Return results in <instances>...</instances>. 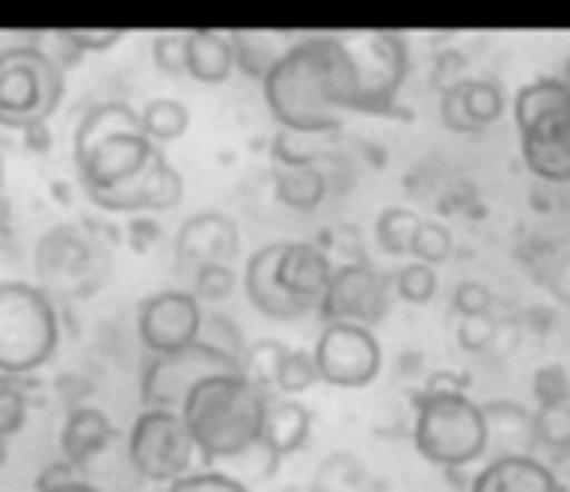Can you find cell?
<instances>
[{
	"label": "cell",
	"instance_id": "obj_1",
	"mask_svg": "<svg viewBox=\"0 0 570 492\" xmlns=\"http://www.w3.org/2000/svg\"><path fill=\"white\" fill-rule=\"evenodd\" d=\"M262 98L282 134H336L352 114V71L336 32L297 36L262 79Z\"/></svg>",
	"mask_w": 570,
	"mask_h": 492
},
{
	"label": "cell",
	"instance_id": "obj_2",
	"mask_svg": "<svg viewBox=\"0 0 570 492\" xmlns=\"http://www.w3.org/2000/svg\"><path fill=\"white\" fill-rule=\"evenodd\" d=\"M269 395L254 387L243 372H223L204 380L180 406V419L191 434L199 461H238L262 445Z\"/></svg>",
	"mask_w": 570,
	"mask_h": 492
},
{
	"label": "cell",
	"instance_id": "obj_3",
	"mask_svg": "<svg viewBox=\"0 0 570 492\" xmlns=\"http://www.w3.org/2000/svg\"><path fill=\"white\" fill-rule=\"evenodd\" d=\"M414 450L422 461L458 473L489 453V426H484L481 403L469 395H414V422H411Z\"/></svg>",
	"mask_w": 570,
	"mask_h": 492
},
{
	"label": "cell",
	"instance_id": "obj_4",
	"mask_svg": "<svg viewBox=\"0 0 570 492\" xmlns=\"http://www.w3.org/2000/svg\"><path fill=\"white\" fill-rule=\"evenodd\" d=\"M59 348V309L36 282H0V375L40 372Z\"/></svg>",
	"mask_w": 570,
	"mask_h": 492
},
{
	"label": "cell",
	"instance_id": "obj_5",
	"mask_svg": "<svg viewBox=\"0 0 570 492\" xmlns=\"http://www.w3.org/2000/svg\"><path fill=\"white\" fill-rule=\"evenodd\" d=\"M63 63L36 40L0 48V126L4 129L24 134V129L48 126L63 102Z\"/></svg>",
	"mask_w": 570,
	"mask_h": 492
},
{
	"label": "cell",
	"instance_id": "obj_6",
	"mask_svg": "<svg viewBox=\"0 0 570 492\" xmlns=\"http://www.w3.org/2000/svg\"><path fill=\"white\" fill-rule=\"evenodd\" d=\"M352 71V114H391L399 102L406 75H411V48L399 32L364 28V32H336Z\"/></svg>",
	"mask_w": 570,
	"mask_h": 492
},
{
	"label": "cell",
	"instance_id": "obj_7",
	"mask_svg": "<svg viewBox=\"0 0 570 492\" xmlns=\"http://www.w3.org/2000/svg\"><path fill=\"white\" fill-rule=\"evenodd\" d=\"M196 445L184 426L180 411H157V406H141V414L134 419L126 434V461L134 465V473L141 481L153 484H173L180 476L191 473L196 461Z\"/></svg>",
	"mask_w": 570,
	"mask_h": 492
},
{
	"label": "cell",
	"instance_id": "obj_8",
	"mask_svg": "<svg viewBox=\"0 0 570 492\" xmlns=\"http://www.w3.org/2000/svg\"><path fill=\"white\" fill-rule=\"evenodd\" d=\"M223 372H238V364L215 344L196 341L191 348L173 352V356H149V364L141 372V398L145 406H157V411H180L184 398L199 383Z\"/></svg>",
	"mask_w": 570,
	"mask_h": 492
},
{
	"label": "cell",
	"instance_id": "obj_9",
	"mask_svg": "<svg viewBox=\"0 0 570 492\" xmlns=\"http://www.w3.org/2000/svg\"><path fill=\"white\" fill-rule=\"evenodd\" d=\"M313 360H317L321 383H333L344 391H360L375 383L383 372V344L375 328L364 325H325L313 344Z\"/></svg>",
	"mask_w": 570,
	"mask_h": 492
},
{
	"label": "cell",
	"instance_id": "obj_10",
	"mask_svg": "<svg viewBox=\"0 0 570 492\" xmlns=\"http://www.w3.org/2000/svg\"><path fill=\"white\" fill-rule=\"evenodd\" d=\"M137 336L149 356H173L204 336V305L191 289H160L137 309Z\"/></svg>",
	"mask_w": 570,
	"mask_h": 492
},
{
	"label": "cell",
	"instance_id": "obj_11",
	"mask_svg": "<svg viewBox=\"0 0 570 492\" xmlns=\"http://www.w3.org/2000/svg\"><path fill=\"white\" fill-rule=\"evenodd\" d=\"M387 289H391V278L364 263H336L333 270V282H328L325 297H321L317 313L325 325H364L372 328L375 321L387 313Z\"/></svg>",
	"mask_w": 570,
	"mask_h": 492
},
{
	"label": "cell",
	"instance_id": "obj_12",
	"mask_svg": "<svg viewBox=\"0 0 570 492\" xmlns=\"http://www.w3.org/2000/svg\"><path fill=\"white\" fill-rule=\"evenodd\" d=\"M180 199H184V176L176 173V165L165 157V149L153 152V160L134 180L118 184V188H110V191H90V204L95 207L114 211V215H129V219L173 211Z\"/></svg>",
	"mask_w": 570,
	"mask_h": 492
},
{
	"label": "cell",
	"instance_id": "obj_13",
	"mask_svg": "<svg viewBox=\"0 0 570 492\" xmlns=\"http://www.w3.org/2000/svg\"><path fill=\"white\" fill-rule=\"evenodd\" d=\"M153 152H157V145L141 129H129V134H114L106 141H98L95 149H87L82 157H75V173H79L87 196L90 191H110L118 184L134 180L153 160Z\"/></svg>",
	"mask_w": 570,
	"mask_h": 492
},
{
	"label": "cell",
	"instance_id": "obj_14",
	"mask_svg": "<svg viewBox=\"0 0 570 492\" xmlns=\"http://www.w3.org/2000/svg\"><path fill=\"white\" fill-rule=\"evenodd\" d=\"M520 134V157L535 180L551 184V188H567L570 184V106L547 114V118L531 121Z\"/></svg>",
	"mask_w": 570,
	"mask_h": 492
},
{
	"label": "cell",
	"instance_id": "obj_15",
	"mask_svg": "<svg viewBox=\"0 0 570 492\" xmlns=\"http://www.w3.org/2000/svg\"><path fill=\"white\" fill-rule=\"evenodd\" d=\"M176 258L188 274L204 266H230L238 258V223L223 211H196L176 230Z\"/></svg>",
	"mask_w": 570,
	"mask_h": 492
},
{
	"label": "cell",
	"instance_id": "obj_16",
	"mask_svg": "<svg viewBox=\"0 0 570 492\" xmlns=\"http://www.w3.org/2000/svg\"><path fill=\"white\" fill-rule=\"evenodd\" d=\"M438 114L453 134H484L504 118V90L497 79H453L442 90Z\"/></svg>",
	"mask_w": 570,
	"mask_h": 492
},
{
	"label": "cell",
	"instance_id": "obj_17",
	"mask_svg": "<svg viewBox=\"0 0 570 492\" xmlns=\"http://www.w3.org/2000/svg\"><path fill=\"white\" fill-rule=\"evenodd\" d=\"M336 258H328V250L313 238H297V243H282V258H277V278L282 289L294 302H302L305 309H317L325 297L328 282H333Z\"/></svg>",
	"mask_w": 570,
	"mask_h": 492
},
{
	"label": "cell",
	"instance_id": "obj_18",
	"mask_svg": "<svg viewBox=\"0 0 570 492\" xmlns=\"http://www.w3.org/2000/svg\"><path fill=\"white\" fill-rule=\"evenodd\" d=\"M277 258H282V243H266L258 246L243 266V294L262 317L269 321H297L305 317V305L294 302V297L282 289V278H277Z\"/></svg>",
	"mask_w": 570,
	"mask_h": 492
},
{
	"label": "cell",
	"instance_id": "obj_19",
	"mask_svg": "<svg viewBox=\"0 0 570 492\" xmlns=\"http://www.w3.org/2000/svg\"><path fill=\"white\" fill-rule=\"evenodd\" d=\"M114 437H118V426L110 422V414H106L102 406L79 403L63 414V426H59V457L87 476V469L110 450Z\"/></svg>",
	"mask_w": 570,
	"mask_h": 492
},
{
	"label": "cell",
	"instance_id": "obj_20",
	"mask_svg": "<svg viewBox=\"0 0 570 492\" xmlns=\"http://www.w3.org/2000/svg\"><path fill=\"white\" fill-rule=\"evenodd\" d=\"M465 492H570L543 457H489L473 473Z\"/></svg>",
	"mask_w": 570,
	"mask_h": 492
},
{
	"label": "cell",
	"instance_id": "obj_21",
	"mask_svg": "<svg viewBox=\"0 0 570 492\" xmlns=\"http://www.w3.org/2000/svg\"><path fill=\"white\" fill-rule=\"evenodd\" d=\"M313 434V411L302 398H282L269 395L266 403V422H262V450L274 461L294 457Z\"/></svg>",
	"mask_w": 570,
	"mask_h": 492
},
{
	"label": "cell",
	"instance_id": "obj_22",
	"mask_svg": "<svg viewBox=\"0 0 570 492\" xmlns=\"http://www.w3.org/2000/svg\"><path fill=\"white\" fill-rule=\"evenodd\" d=\"M484 411V426H489V450H497L492 457H539L535 450V414L520 403H508V398H497V403H481Z\"/></svg>",
	"mask_w": 570,
	"mask_h": 492
},
{
	"label": "cell",
	"instance_id": "obj_23",
	"mask_svg": "<svg viewBox=\"0 0 570 492\" xmlns=\"http://www.w3.org/2000/svg\"><path fill=\"white\" fill-rule=\"evenodd\" d=\"M230 71H235V40H230V32H219V28L188 32V79L215 87V82H227Z\"/></svg>",
	"mask_w": 570,
	"mask_h": 492
},
{
	"label": "cell",
	"instance_id": "obj_24",
	"mask_svg": "<svg viewBox=\"0 0 570 492\" xmlns=\"http://www.w3.org/2000/svg\"><path fill=\"white\" fill-rule=\"evenodd\" d=\"M230 40H235V67L243 75H250V79H266L269 71H274L277 63H282V56L289 48H294L297 36L289 32H262V28H238V32H230Z\"/></svg>",
	"mask_w": 570,
	"mask_h": 492
},
{
	"label": "cell",
	"instance_id": "obj_25",
	"mask_svg": "<svg viewBox=\"0 0 570 492\" xmlns=\"http://www.w3.org/2000/svg\"><path fill=\"white\" fill-rule=\"evenodd\" d=\"M90 263V246L79 235V227H51L48 235L36 243V266H40L43 278H67V274L82 270Z\"/></svg>",
	"mask_w": 570,
	"mask_h": 492
},
{
	"label": "cell",
	"instance_id": "obj_26",
	"mask_svg": "<svg viewBox=\"0 0 570 492\" xmlns=\"http://www.w3.org/2000/svg\"><path fill=\"white\" fill-rule=\"evenodd\" d=\"M129 129H141V114L129 102H95L75 126V145L71 157H82L87 149H95L98 141L114 134H129Z\"/></svg>",
	"mask_w": 570,
	"mask_h": 492
},
{
	"label": "cell",
	"instance_id": "obj_27",
	"mask_svg": "<svg viewBox=\"0 0 570 492\" xmlns=\"http://www.w3.org/2000/svg\"><path fill=\"white\" fill-rule=\"evenodd\" d=\"M274 191H277V204H285L289 211H317L328 196V180L317 160H313V165L277 168Z\"/></svg>",
	"mask_w": 570,
	"mask_h": 492
},
{
	"label": "cell",
	"instance_id": "obj_28",
	"mask_svg": "<svg viewBox=\"0 0 570 492\" xmlns=\"http://www.w3.org/2000/svg\"><path fill=\"white\" fill-rule=\"evenodd\" d=\"M570 106V90L562 87L559 75H543V79H531L515 90L512 98V118H515V129H528L531 121L547 118V114L562 110Z\"/></svg>",
	"mask_w": 570,
	"mask_h": 492
},
{
	"label": "cell",
	"instance_id": "obj_29",
	"mask_svg": "<svg viewBox=\"0 0 570 492\" xmlns=\"http://www.w3.org/2000/svg\"><path fill=\"white\" fill-rule=\"evenodd\" d=\"M137 114H141V134L157 149H165L168 141H180L191 126V114L180 98H149Z\"/></svg>",
	"mask_w": 570,
	"mask_h": 492
},
{
	"label": "cell",
	"instance_id": "obj_30",
	"mask_svg": "<svg viewBox=\"0 0 570 492\" xmlns=\"http://www.w3.org/2000/svg\"><path fill=\"white\" fill-rule=\"evenodd\" d=\"M422 219L403 204H391L375 215V243H380L383 255L391 258H411V246H414V235H419Z\"/></svg>",
	"mask_w": 570,
	"mask_h": 492
},
{
	"label": "cell",
	"instance_id": "obj_31",
	"mask_svg": "<svg viewBox=\"0 0 570 492\" xmlns=\"http://www.w3.org/2000/svg\"><path fill=\"white\" fill-rule=\"evenodd\" d=\"M285 344L282 341H254L250 348H243V360H238V372L246 375V380L254 383V387H262L266 395H274V380H277V367H282L285 360Z\"/></svg>",
	"mask_w": 570,
	"mask_h": 492
},
{
	"label": "cell",
	"instance_id": "obj_32",
	"mask_svg": "<svg viewBox=\"0 0 570 492\" xmlns=\"http://www.w3.org/2000/svg\"><path fill=\"white\" fill-rule=\"evenodd\" d=\"M321 383L317 375V360H313V348H289L277 367V380H274V395L282 398H302L305 391Z\"/></svg>",
	"mask_w": 570,
	"mask_h": 492
},
{
	"label": "cell",
	"instance_id": "obj_33",
	"mask_svg": "<svg viewBox=\"0 0 570 492\" xmlns=\"http://www.w3.org/2000/svg\"><path fill=\"white\" fill-rule=\"evenodd\" d=\"M535 450L554 453V457L570 450V403L535 406Z\"/></svg>",
	"mask_w": 570,
	"mask_h": 492
},
{
	"label": "cell",
	"instance_id": "obj_34",
	"mask_svg": "<svg viewBox=\"0 0 570 492\" xmlns=\"http://www.w3.org/2000/svg\"><path fill=\"white\" fill-rule=\"evenodd\" d=\"M28 406H32V398H28L24 380H17V375H0V437H4V442L24 430Z\"/></svg>",
	"mask_w": 570,
	"mask_h": 492
},
{
	"label": "cell",
	"instance_id": "obj_35",
	"mask_svg": "<svg viewBox=\"0 0 570 492\" xmlns=\"http://www.w3.org/2000/svg\"><path fill=\"white\" fill-rule=\"evenodd\" d=\"M391 286L399 289V297H403L406 305H430L438 294V270L426 263H406L395 270V278H391Z\"/></svg>",
	"mask_w": 570,
	"mask_h": 492
},
{
	"label": "cell",
	"instance_id": "obj_36",
	"mask_svg": "<svg viewBox=\"0 0 570 492\" xmlns=\"http://www.w3.org/2000/svg\"><path fill=\"white\" fill-rule=\"evenodd\" d=\"M321 492H372V489H360L364 484V465L348 453H333L325 457V465L317 469V481Z\"/></svg>",
	"mask_w": 570,
	"mask_h": 492
},
{
	"label": "cell",
	"instance_id": "obj_37",
	"mask_svg": "<svg viewBox=\"0 0 570 492\" xmlns=\"http://www.w3.org/2000/svg\"><path fill=\"white\" fill-rule=\"evenodd\" d=\"M453 255V230L445 223H434V219H422L419 235H414V246H411V258L414 263H426V266H438Z\"/></svg>",
	"mask_w": 570,
	"mask_h": 492
},
{
	"label": "cell",
	"instance_id": "obj_38",
	"mask_svg": "<svg viewBox=\"0 0 570 492\" xmlns=\"http://www.w3.org/2000/svg\"><path fill=\"white\" fill-rule=\"evenodd\" d=\"M153 63L173 79L188 75V32H160L153 36Z\"/></svg>",
	"mask_w": 570,
	"mask_h": 492
},
{
	"label": "cell",
	"instance_id": "obj_39",
	"mask_svg": "<svg viewBox=\"0 0 570 492\" xmlns=\"http://www.w3.org/2000/svg\"><path fill=\"white\" fill-rule=\"evenodd\" d=\"M165 492H254V489L238 481V476L219 473V469H191L188 476L173 481Z\"/></svg>",
	"mask_w": 570,
	"mask_h": 492
},
{
	"label": "cell",
	"instance_id": "obj_40",
	"mask_svg": "<svg viewBox=\"0 0 570 492\" xmlns=\"http://www.w3.org/2000/svg\"><path fill=\"white\" fill-rule=\"evenodd\" d=\"M235 286H238V278H235V270H230V266H204V270L191 274V294H196L199 305H204V302H212V305L227 302Z\"/></svg>",
	"mask_w": 570,
	"mask_h": 492
},
{
	"label": "cell",
	"instance_id": "obj_41",
	"mask_svg": "<svg viewBox=\"0 0 570 492\" xmlns=\"http://www.w3.org/2000/svg\"><path fill=\"white\" fill-rule=\"evenodd\" d=\"M531 391H535V406H562L570 403V375L562 364H547L531 375Z\"/></svg>",
	"mask_w": 570,
	"mask_h": 492
},
{
	"label": "cell",
	"instance_id": "obj_42",
	"mask_svg": "<svg viewBox=\"0 0 570 492\" xmlns=\"http://www.w3.org/2000/svg\"><path fill=\"white\" fill-rule=\"evenodd\" d=\"M492 305H497V297H492V289L484 286V282H461V286L453 289V309H458V317H492Z\"/></svg>",
	"mask_w": 570,
	"mask_h": 492
},
{
	"label": "cell",
	"instance_id": "obj_43",
	"mask_svg": "<svg viewBox=\"0 0 570 492\" xmlns=\"http://www.w3.org/2000/svg\"><path fill=\"white\" fill-rule=\"evenodd\" d=\"M121 28H67V32H59V40L67 43L71 51H110L114 43H121Z\"/></svg>",
	"mask_w": 570,
	"mask_h": 492
},
{
	"label": "cell",
	"instance_id": "obj_44",
	"mask_svg": "<svg viewBox=\"0 0 570 492\" xmlns=\"http://www.w3.org/2000/svg\"><path fill=\"white\" fill-rule=\"evenodd\" d=\"M497 341V321L492 317H458V344L465 352H481Z\"/></svg>",
	"mask_w": 570,
	"mask_h": 492
},
{
	"label": "cell",
	"instance_id": "obj_45",
	"mask_svg": "<svg viewBox=\"0 0 570 492\" xmlns=\"http://www.w3.org/2000/svg\"><path fill=\"white\" fill-rule=\"evenodd\" d=\"M422 391H430V395H465V391H469V375L438 372V375H430Z\"/></svg>",
	"mask_w": 570,
	"mask_h": 492
},
{
	"label": "cell",
	"instance_id": "obj_46",
	"mask_svg": "<svg viewBox=\"0 0 570 492\" xmlns=\"http://www.w3.org/2000/svg\"><path fill=\"white\" fill-rule=\"evenodd\" d=\"M71 476H82L75 465H67L63 457L59 461H51V465H43L40 469V476H36V492H48V489H56V484H63V481H71Z\"/></svg>",
	"mask_w": 570,
	"mask_h": 492
},
{
	"label": "cell",
	"instance_id": "obj_47",
	"mask_svg": "<svg viewBox=\"0 0 570 492\" xmlns=\"http://www.w3.org/2000/svg\"><path fill=\"white\" fill-rule=\"evenodd\" d=\"M551 282H554V289H559V294H567L570 297V246H562V255L554 258L551 263Z\"/></svg>",
	"mask_w": 570,
	"mask_h": 492
},
{
	"label": "cell",
	"instance_id": "obj_48",
	"mask_svg": "<svg viewBox=\"0 0 570 492\" xmlns=\"http://www.w3.org/2000/svg\"><path fill=\"white\" fill-rule=\"evenodd\" d=\"M153 235H157V230H153V223L145 219V215L129 219V238H134L137 246H149V243H153Z\"/></svg>",
	"mask_w": 570,
	"mask_h": 492
},
{
	"label": "cell",
	"instance_id": "obj_49",
	"mask_svg": "<svg viewBox=\"0 0 570 492\" xmlns=\"http://www.w3.org/2000/svg\"><path fill=\"white\" fill-rule=\"evenodd\" d=\"M48 492H106V489L98 481H90V476H71V481L56 484V489H48Z\"/></svg>",
	"mask_w": 570,
	"mask_h": 492
},
{
	"label": "cell",
	"instance_id": "obj_50",
	"mask_svg": "<svg viewBox=\"0 0 570 492\" xmlns=\"http://www.w3.org/2000/svg\"><path fill=\"white\" fill-rule=\"evenodd\" d=\"M24 145L32 152H48L51 149V134L48 126H36V129H24Z\"/></svg>",
	"mask_w": 570,
	"mask_h": 492
},
{
	"label": "cell",
	"instance_id": "obj_51",
	"mask_svg": "<svg viewBox=\"0 0 570 492\" xmlns=\"http://www.w3.org/2000/svg\"><path fill=\"white\" fill-rule=\"evenodd\" d=\"M9 227H12V207H9V196H0V243L9 238Z\"/></svg>",
	"mask_w": 570,
	"mask_h": 492
},
{
	"label": "cell",
	"instance_id": "obj_52",
	"mask_svg": "<svg viewBox=\"0 0 570 492\" xmlns=\"http://www.w3.org/2000/svg\"><path fill=\"white\" fill-rule=\"evenodd\" d=\"M559 79H562V87H567V90H570V51H567V63H562Z\"/></svg>",
	"mask_w": 570,
	"mask_h": 492
},
{
	"label": "cell",
	"instance_id": "obj_53",
	"mask_svg": "<svg viewBox=\"0 0 570 492\" xmlns=\"http://www.w3.org/2000/svg\"><path fill=\"white\" fill-rule=\"evenodd\" d=\"M9 465V442H4V437H0V469Z\"/></svg>",
	"mask_w": 570,
	"mask_h": 492
},
{
	"label": "cell",
	"instance_id": "obj_54",
	"mask_svg": "<svg viewBox=\"0 0 570 492\" xmlns=\"http://www.w3.org/2000/svg\"><path fill=\"white\" fill-rule=\"evenodd\" d=\"M0 196H4V152H0Z\"/></svg>",
	"mask_w": 570,
	"mask_h": 492
}]
</instances>
